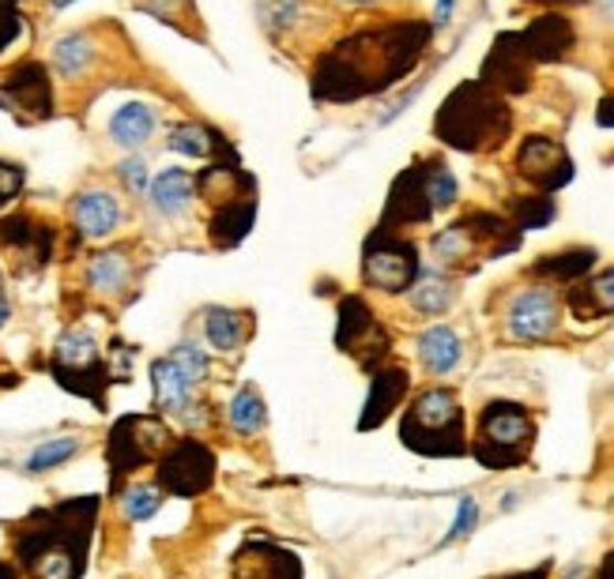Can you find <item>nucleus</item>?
<instances>
[{
    "label": "nucleus",
    "instance_id": "f257e3e1",
    "mask_svg": "<svg viewBox=\"0 0 614 579\" xmlns=\"http://www.w3.org/2000/svg\"><path fill=\"white\" fill-rule=\"evenodd\" d=\"M98 496L39 508L12 527V549L27 579H80L87 572Z\"/></svg>",
    "mask_w": 614,
    "mask_h": 579
},
{
    "label": "nucleus",
    "instance_id": "f03ea898",
    "mask_svg": "<svg viewBox=\"0 0 614 579\" xmlns=\"http://www.w3.org/2000/svg\"><path fill=\"white\" fill-rule=\"evenodd\" d=\"M400 440L403 448L430 459H456L467 455V429H464V407L453 388H426L411 399V407L400 418Z\"/></svg>",
    "mask_w": 614,
    "mask_h": 579
},
{
    "label": "nucleus",
    "instance_id": "7ed1b4c3",
    "mask_svg": "<svg viewBox=\"0 0 614 579\" xmlns=\"http://www.w3.org/2000/svg\"><path fill=\"white\" fill-rule=\"evenodd\" d=\"M437 136L460 151H483L509 136V109L487 83H464L437 114Z\"/></svg>",
    "mask_w": 614,
    "mask_h": 579
},
{
    "label": "nucleus",
    "instance_id": "20e7f679",
    "mask_svg": "<svg viewBox=\"0 0 614 579\" xmlns=\"http://www.w3.org/2000/svg\"><path fill=\"white\" fill-rule=\"evenodd\" d=\"M536 444V418L525 403L512 399H490L475 418L472 455L479 459L487 471H509L520 467L531 455Z\"/></svg>",
    "mask_w": 614,
    "mask_h": 579
},
{
    "label": "nucleus",
    "instance_id": "39448f33",
    "mask_svg": "<svg viewBox=\"0 0 614 579\" xmlns=\"http://www.w3.org/2000/svg\"><path fill=\"white\" fill-rule=\"evenodd\" d=\"M173 444L170 429L155 414H128L109 429L106 440V459L109 474H114V490L125 482L133 471H140L144 463H159V455Z\"/></svg>",
    "mask_w": 614,
    "mask_h": 579
},
{
    "label": "nucleus",
    "instance_id": "423d86ee",
    "mask_svg": "<svg viewBox=\"0 0 614 579\" xmlns=\"http://www.w3.org/2000/svg\"><path fill=\"white\" fill-rule=\"evenodd\" d=\"M50 369L61 380V388L80 392L87 399L103 403V392L95 384H106V365H103V351H98L95 335L87 328H68L53 346Z\"/></svg>",
    "mask_w": 614,
    "mask_h": 579
},
{
    "label": "nucleus",
    "instance_id": "0eeeda50",
    "mask_svg": "<svg viewBox=\"0 0 614 579\" xmlns=\"http://www.w3.org/2000/svg\"><path fill=\"white\" fill-rule=\"evenodd\" d=\"M423 275V264H419V248L403 237H392L389 229H381L370 245H366L362 256V279L370 290L384 293H407L415 287V279Z\"/></svg>",
    "mask_w": 614,
    "mask_h": 579
},
{
    "label": "nucleus",
    "instance_id": "6e6552de",
    "mask_svg": "<svg viewBox=\"0 0 614 579\" xmlns=\"http://www.w3.org/2000/svg\"><path fill=\"white\" fill-rule=\"evenodd\" d=\"M155 467H159L155 474H159L162 493H173V496H200L212 490L215 482V452L192 437L173 440Z\"/></svg>",
    "mask_w": 614,
    "mask_h": 579
},
{
    "label": "nucleus",
    "instance_id": "1a4fd4ad",
    "mask_svg": "<svg viewBox=\"0 0 614 579\" xmlns=\"http://www.w3.org/2000/svg\"><path fill=\"white\" fill-rule=\"evenodd\" d=\"M562 324V305H558L554 290L547 287H525L512 293L506 309V335L517 343H543Z\"/></svg>",
    "mask_w": 614,
    "mask_h": 579
},
{
    "label": "nucleus",
    "instance_id": "9d476101",
    "mask_svg": "<svg viewBox=\"0 0 614 579\" xmlns=\"http://www.w3.org/2000/svg\"><path fill=\"white\" fill-rule=\"evenodd\" d=\"M339 346H343L347 354H354L362 365H373L378 357H384L389 351V339L381 335V320L373 317L370 305H366L362 298H347L343 305H339Z\"/></svg>",
    "mask_w": 614,
    "mask_h": 579
},
{
    "label": "nucleus",
    "instance_id": "9b49d317",
    "mask_svg": "<svg viewBox=\"0 0 614 579\" xmlns=\"http://www.w3.org/2000/svg\"><path fill=\"white\" fill-rule=\"evenodd\" d=\"M517 165H520V173H525L528 181H536L539 189H558L573 178L570 154L562 151V143L547 140V136H528V140L520 143Z\"/></svg>",
    "mask_w": 614,
    "mask_h": 579
},
{
    "label": "nucleus",
    "instance_id": "f8f14e48",
    "mask_svg": "<svg viewBox=\"0 0 614 579\" xmlns=\"http://www.w3.org/2000/svg\"><path fill=\"white\" fill-rule=\"evenodd\" d=\"M234 579H301V565L272 542H245L234 557Z\"/></svg>",
    "mask_w": 614,
    "mask_h": 579
},
{
    "label": "nucleus",
    "instance_id": "ddd939ff",
    "mask_svg": "<svg viewBox=\"0 0 614 579\" xmlns=\"http://www.w3.org/2000/svg\"><path fill=\"white\" fill-rule=\"evenodd\" d=\"M415 354H419V362H423V369L430 376H448V373L460 369V362H464V339H460V331L456 328L434 324L419 335Z\"/></svg>",
    "mask_w": 614,
    "mask_h": 579
},
{
    "label": "nucleus",
    "instance_id": "4468645a",
    "mask_svg": "<svg viewBox=\"0 0 614 579\" xmlns=\"http://www.w3.org/2000/svg\"><path fill=\"white\" fill-rule=\"evenodd\" d=\"M407 388H411V380H407V369H403V365H381V373L370 380V395H366V414H362L359 426L362 429L381 426V421L389 418V414L403 403Z\"/></svg>",
    "mask_w": 614,
    "mask_h": 579
},
{
    "label": "nucleus",
    "instance_id": "2eb2a0df",
    "mask_svg": "<svg viewBox=\"0 0 614 579\" xmlns=\"http://www.w3.org/2000/svg\"><path fill=\"white\" fill-rule=\"evenodd\" d=\"M151 388H155V407H159V414H186L192 403V392L200 384H192L173 357H159L151 365Z\"/></svg>",
    "mask_w": 614,
    "mask_h": 579
},
{
    "label": "nucleus",
    "instance_id": "dca6fc26",
    "mask_svg": "<svg viewBox=\"0 0 614 579\" xmlns=\"http://www.w3.org/2000/svg\"><path fill=\"white\" fill-rule=\"evenodd\" d=\"M72 218H76V226L84 229V237H109L117 229V223H121V204H117L109 192L91 189V192H80L76 196Z\"/></svg>",
    "mask_w": 614,
    "mask_h": 579
},
{
    "label": "nucleus",
    "instance_id": "f3484780",
    "mask_svg": "<svg viewBox=\"0 0 614 579\" xmlns=\"http://www.w3.org/2000/svg\"><path fill=\"white\" fill-rule=\"evenodd\" d=\"M204 335L215 354H237L250 339V312L212 305L204 309Z\"/></svg>",
    "mask_w": 614,
    "mask_h": 579
},
{
    "label": "nucleus",
    "instance_id": "a211bd4d",
    "mask_svg": "<svg viewBox=\"0 0 614 579\" xmlns=\"http://www.w3.org/2000/svg\"><path fill=\"white\" fill-rule=\"evenodd\" d=\"M407 298H411V309L423 312V317H442L456 301V282L445 279L442 271H423L415 279V287L407 290Z\"/></svg>",
    "mask_w": 614,
    "mask_h": 579
},
{
    "label": "nucleus",
    "instance_id": "6ab92c4d",
    "mask_svg": "<svg viewBox=\"0 0 614 579\" xmlns=\"http://www.w3.org/2000/svg\"><path fill=\"white\" fill-rule=\"evenodd\" d=\"M151 132H155V114H151V106H144V103H128L109 117V136L121 147L148 143Z\"/></svg>",
    "mask_w": 614,
    "mask_h": 579
},
{
    "label": "nucleus",
    "instance_id": "aec40b11",
    "mask_svg": "<svg viewBox=\"0 0 614 579\" xmlns=\"http://www.w3.org/2000/svg\"><path fill=\"white\" fill-rule=\"evenodd\" d=\"M151 204L159 215L178 218L192 204V178L186 170H162L151 185Z\"/></svg>",
    "mask_w": 614,
    "mask_h": 579
},
{
    "label": "nucleus",
    "instance_id": "412c9836",
    "mask_svg": "<svg viewBox=\"0 0 614 579\" xmlns=\"http://www.w3.org/2000/svg\"><path fill=\"white\" fill-rule=\"evenodd\" d=\"M226 421H231L234 433L256 437L264 426H268V407H264V395L256 392L253 384L237 388V395L231 399V407H226Z\"/></svg>",
    "mask_w": 614,
    "mask_h": 579
},
{
    "label": "nucleus",
    "instance_id": "4be33fe9",
    "mask_svg": "<svg viewBox=\"0 0 614 579\" xmlns=\"http://www.w3.org/2000/svg\"><path fill=\"white\" fill-rule=\"evenodd\" d=\"M87 282H91V290H98V293H117L128 282V256L121 248L98 253L87 268Z\"/></svg>",
    "mask_w": 614,
    "mask_h": 579
},
{
    "label": "nucleus",
    "instance_id": "5701e85b",
    "mask_svg": "<svg viewBox=\"0 0 614 579\" xmlns=\"http://www.w3.org/2000/svg\"><path fill=\"white\" fill-rule=\"evenodd\" d=\"M80 440L76 437H53V440H42L39 448H34L31 455H27L23 471L27 474H45V471H57L61 463H68L72 455L80 452Z\"/></svg>",
    "mask_w": 614,
    "mask_h": 579
},
{
    "label": "nucleus",
    "instance_id": "b1692460",
    "mask_svg": "<svg viewBox=\"0 0 614 579\" xmlns=\"http://www.w3.org/2000/svg\"><path fill=\"white\" fill-rule=\"evenodd\" d=\"M595 268V253L592 248H570V253L547 256L543 264H536V275H551V279L576 282L581 275H589Z\"/></svg>",
    "mask_w": 614,
    "mask_h": 579
},
{
    "label": "nucleus",
    "instance_id": "393cba45",
    "mask_svg": "<svg viewBox=\"0 0 614 579\" xmlns=\"http://www.w3.org/2000/svg\"><path fill=\"white\" fill-rule=\"evenodd\" d=\"M162 508V485H128L121 493V512L128 523H144Z\"/></svg>",
    "mask_w": 614,
    "mask_h": 579
},
{
    "label": "nucleus",
    "instance_id": "a878e982",
    "mask_svg": "<svg viewBox=\"0 0 614 579\" xmlns=\"http://www.w3.org/2000/svg\"><path fill=\"white\" fill-rule=\"evenodd\" d=\"M91 57H95V45H91L87 34H68V39H61L57 50H53V61H57V68L64 76H80L91 64Z\"/></svg>",
    "mask_w": 614,
    "mask_h": 579
},
{
    "label": "nucleus",
    "instance_id": "bb28decb",
    "mask_svg": "<svg viewBox=\"0 0 614 579\" xmlns=\"http://www.w3.org/2000/svg\"><path fill=\"white\" fill-rule=\"evenodd\" d=\"M170 151L189 154V159H204L212 151V140H208V132L200 125H181L170 132Z\"/></svg>",
    "mask_w": 614,
    "mask_h": 579
},
{
    "label": "nucleus",
    "instance_id": "cd10ccee",
    "mask_svg": "<svg viewBox=\"0 0 614 579\" xmlns=\"http://www.w3.org/2000/svg\"><path fill=\"white\" fill-rule=\"evenodd\" d=\"M170 357L181 365V369H186V376H189L192 384H204V376H208V354L200 351L197 343H181V346H173Z\"/></svg>",
    "mask_w": 614,
    "mask_h": 579
},
{
    "label": "nucleus",
    "instance_id": "c85d7f7f",
    "mask_svg": "<svg viewBox=\"0 0 614 579\" xmlns=\"http://www.w3.org/2000/svg\"><path fill=\"white\" fill-rule=\"evenodd\" d=\"M475 523H479V504H475V496H460V508H456V519L448 527V535L442 538V546H453V542L467 538L475 530Z\"/></svg>",
    "mask_w": 614,
    "mask_h": 579
},
{
    "label": "nucleus",
    "instance_id": "c756f323",
    "mask_svg": "<svg viewBox=\"0 0 614 579\" xmlns=\"http://www.w3.org/2000/svg\"><path fill=\"white\" fill-rule=\"evenodd\" d=\"M121 178H125V185L133 192H144V189H148V162H144V159H125L121 162Z\"/></svg>",
    "mask_w": 614,
    "mask_h": 579
},
{
    "label": "nucleus",
    "instance_id": "7c9ffc66",
    "mask_svg": "<svg viewBox=\"0 0 614 579\" xmlns=\"http://www.w3.org/2000/svg\"><path fill=\"white\" fill-rule=\"evenodd\" d=\"M592 579H614V549L600 560V568L592 572Z\"/></svg>",
    "mask_w": 614,
    "mask_h": 579
},
{
    "label": "nucleus",
    "instance_id": "2f4dec72",
    "mask_svg": "<svg viewBox=\"0 0 614 579\" xmlns=\"http://www.w3.org/2000/svg\"><path fill=\"white\" fill-rule=\"evenodd\" d=\"M456 0H437V12H434V23H448V15H453Z\"/></svg>",
    "mask_w": 614,
    "mask_h": 579
},
{
    "label": "nucleus",
    "instance_id": "473e14b6",
    "mask_svg": "<svg viewBox=\"0 0 614 579\" xmlns=\"http://www.w3.org/2000/svg\"><path fill=\"white\" fill-rule=\"evenodd\" d=\"M551 576V565H539L536 572H517V576H498V579H547Z\"/></svg>",
    "mask_w": 614,
    "mask_h": 579
},
{
    "label": "nucleus",
    "instance_id": "72a5a7b5",
    "mask_svg": "<svg viewBox=\"0 0 614 579\" xmlns=\"http://www.w3.org/2000/svg\"><path fill=\"white\" fill-rule=\"evenodd\" d=\"M0 579H27V576H23V568H15V565H8V560H0Z\"/></svg>",
    "mask_w": 614,
    "mask_h": 579
},
{
    "label": "nucleus",
    "instance_id": "f704fd0d",
    "mask_svg": "<svg viewBox=\"0 0 614 579\" xmlns=\"http://www.w3.org/2000/svg\"><path fill=\"white\" fill-rule=\"evenodd\" d=\"M595 12H600L607 23H614V0H595Z\"/></svg>",
    "mask_w": 614,
    "mask_h": 579
},
{
    "label": "nucleus",
    "instance_id": "c9c22d12",
    "mask_svg": "<svg viewBox=\"0 0 614 579\" xmlns=\"http://www.w3.org/2000/svg\"><path fill=\"white\" fill-rule=\"evenodd\" d=\"M8 312H12V309H8L4 293H0V328H4V324H8Z\"/></svg>",
    "mask_w": 614,
    "mask_h": 579
},
{
    "label": "nucleus",
    "instance_id": "e433bc0d",
    "mask_svg": "<svg viewBox=\"0 0 614 579\" xmlns=\"http://www.w3.org/2000/svg\"><path fill=\"white\" fill-rule=\"evenodd\" d=\"M339 4H351V8H366V4H378V0H339Z\"/></svg>",
    "mask_w": 614,
    "mask_h": 579
},
{
    "label": "nucleus",
    "instance_id": "4c0bfd02",
    "mask_svg": "<svg viewBox=\"0 0 614 579\" xmlns=\"http://www.w3.org/2000/svg\"><path fill=\"white\" fill-rule=\"evenodd\" d=\"M53 4H57V8H64V4H72V0H53Z\"/></svg>",
    "mask_w": 614,
    "mask_h": 579
},
{
    "label": "nucleus",
    "instance_id": "58836bf2",
    "mask_svg": "<svg viewBox=\"0 0 614 579\" xmlns=\"http://www.w3.org/2000/svg\"><path fill=\"white\" fill-rule=\"evenodd\" d=\"M573 4H576V0H573Z\"/></svg>",
    "mask_w": 614,
    "mask_h": 579
}]
</instances>
